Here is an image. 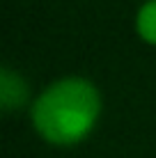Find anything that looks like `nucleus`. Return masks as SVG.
Masks as SVG:
<instances>
[{"label": "nucleus", "mask_w": 156, "mask_h": 158, "mask_svg": "<svg viewBox=\"0 0 156 158\" xmlns=\"http://www.w3.org/2000/svg\"><path fill=\"white\" fill-rule=\"evenodd\" d=\"M101 115V94L92 80L64 76L41 89L30 106L35 131L51 144L69 147L85 140Z\"/></svg>", "instance_id": "1"}, {"label": "nucleus", "mask_w": 156, "mask_h": 158, "mask_svg": "<svg viewBox=\"0 0 156 158\" xmlns=\"http://www.w3.org/2000/svg\"><path fill=\"white\" fill-rule=\"evenodd\" d=\"M136 30L140 39L156 46V0H145L136 14Z\"/></svg>", "instance_id": "3"}, {"label": "nucleus", "mask_w": 156, "mask_h": 158, "mask_svg": "<svg viewBox=\"0 0 156 158\" xmlns=\"http://www.w3.org/2000/svg\"><path fill=\"white\" fill-rule=\"evenodd\" d=\"M30 96V87L23 80V76L12 71L9 67L0 69V106L2 110H16Z\"/></svg>", "instance_id": "2"}]
</instances>
